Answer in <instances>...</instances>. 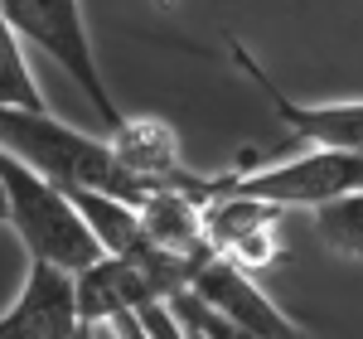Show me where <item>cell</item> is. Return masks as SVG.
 <instances>
[{
  "label": "cell",
  "instance_id": "obj_1",
  "mask_svg": "<svg viewBox=\"0 0 363 339\" xmlns=\"http://www.w3.org/2000/svg\"><path fill=\"white\" fill-rule=\"evenodd\" d=\"M0 150L20 155L25 165L49 174L63 189H102V194L145 204L150 184L116 155L112 136H87L78 126L58 121L54 112L0 107Z\"/></svg>",
  "mask_w": 363,
  "mask_h": 339
},
{
  "label": "cell",
  "instance_id": "obj_2",
  "mask_svg": "<svg viewBox=\"0 0 363 339\" xmlns=\"http://www.w3.org/2000/svg\"><path fill=\"white\" fill-rule=\"evenodd\" d=\"M0 179H5V199H10V228L20 233L29 257L54 262L73 277L107 257L97 233L87 228L83 209L73 204L63 184H54L49 174H39L10 150H0Z\"/></svg>",
  "mask_w": 363,
  "mask_h": 339
},
{
  "label": "cell",
  "instance_id": "obj_3",
  "mask_svg": "<svg viewBox=\"0 0 363 339\" xmlns=\"http://www.w3.org/2000/svg\"><path fill=\"white\" fill-rule=\"evenodd\" d=\"M179 189L189 194H208V189H238V194L267 199V204H281V209H325L335 199L363 194V155L359 150H330V145H310L306 155H291V160H277V165L262 170H223V174H194L184 170L174 179Z\"/></svg>",
  "mask_w": 363,
  "mask_h": 339
},
{
  "label": "cell",
  "instance_id": "obj_4",
  "mask_svg": "<svg viewBox=\"0 0 363 339\" xmlns=\"http://www.w3.org/2000/svg\"><path fill=\"white\" fill-rule=\"evenodd\" d=\"M0 10H5V20L15 25V34H20L25 44L44 49L73 83L83 87L87 107L97 112L102 131L112 136L126 116H121L116 97L107 92V83H102L97 49H92V34H87V20H83V5H78V0H0Z\"/></svg>",
  "mask_w": 363,
  "mask_h": 339
},
{
  "label": "cell",
  "instance_id": "obj_5",
  "mask_svg": "<svg viewBox=\"0 0 363 339\" xmlns=\"http://www.w3.org/2000/svg\"><path fill=\"white\" fill-rule=\"evenodd\" d=\"M228 49H233V63L267 92V102H272V112H277V121L286 126L291 141L330 145V150H359L363 155V102H296V97H286V87L238 39H228Z\"/></svg>",
  "mask_w": 363,
  "mask_h": 339
},
{
  "label": "cell",
  "instance_id": "obj_6",
  "mask_svg": "<svg viewBox=\"0 0 363 339\" xmlns=\"http://www.w3.org/2000/svg\"><path fill=\"white\" fill-rule=\"evenodd\" d=\"M83 325L87 320L78 301V277L54 262L29 257L20 301L0 315V339H73Z\"/></svg>",
  "mask_w": 363,
  "mask_h": 339
},
{
  "label": "cell",
  "instance_id": "obj_7",
  "mask_svg": "<svg viewBox=\"0 0 363 339\" xmlns=\"http://www.w3.org/2000/svg\"><path fill=\"white\" fill-rule=\"evenodd\" d=\"M189 291H194L203 306H213L218 315H228V320L257 330L262 339H310L306 330H301V325H296V320L257 286L252 272H242L238 262H228V257H218V252L203 257V262L194 267Z\"/></svg>",
  "mask_w": 363,
  "mask_h": 339
},
{
  "label": "cell",
  "instance_id": "obj_8",
  "mask_svg": "<svg viewBox=\"0 0 363 339\" xmlns=\"http://www.w3.org/2000/svg\"><path fill=\"white\" fill-rule=\"evenodd\" d=\"M140 223H145V238L165 252L184 257V262H203L213 257V243H208V228H203V204H199L189 189L179 184H160L150 189L145 204H140Z\"/></svg>",
  "mask_w": 363,
  "mask_h": 339
},
{
  "label": "cell",
  "instance_id": "obj_9",
  "mask_svg": "<svg viewBox=\"0 0 363 339\" xmlns=\"http://www.w3.org/2000/svg\"><path fill=\"white\" fill-rule=\"evenodd\" d=\"M112 145H116V155L136 170L150 189L174 184V179L184 174L174 126H169V121H160V116H126V121L112 131Z\"/></svg>",
  "mask_w": 363,
  "mask_h": 339
},
{
  "label": "cell",
  "instance_id": "obj_10",
  "mask_svg": "<svg viewBox=\"0 0 363 339\" xmlns=\"http://www.w3.org/2000/svg\"><path fill=\"white\" fill-rule=\"evenodd\" d=\"M20 44H25V39L15 34V25H10L5 10H0V107L49 112V102H44V92H39V83H34V73H29Z\"/></svg>",
  "mask_w": 363,
  "mask_h": 339
},
{
  "label": "cell",
  "instance_id": "obj_11",
  "mask_svg": "<svg viewBox=\"0 0 363 339\" xmlns=\"http://www.w3.org/2000/svg\"><path fill=\"white\" fill-rule=\"evenodd\" d=\"M315 238L335 257L363 262V194L335 199L325 209H315Z\"/></svg>",
  "mask_w": 363,
  "mask_h": 339
},
{
  "label": "cell",
  "instance_id": "obj_12",
  "mask_svg": "<svg viewBox=\"0 0 363 339\" xmlns=\"http://www.w3.org/2000/svg\"><path fill=\"white\" fill-rule=\"evenodd\" d=\"M107 330H112V339H150V335H145V325H140V315H136V311L112 315V320H107Z\"/></svg>",
  "mask_w": 363,
  "mask_h": 339
},
{
  "label": "cell",
  "instance_id": "obj_13",
  "mask_svg": "<svg viewBox=\"0 0 363 339\" xmlns=\"http://www.w3.org/2000/svg\"><path fill=\"white\" fill-rule=\"evenodd\" d=\"M0 223H10V199H5V179H0Z\"/></svg>",
  "mask_w": 363,
  "mask_h": 339
},
{
  "label": "cell",
  "instance_id": "obj_14",
  "mask_svg": "<svg viewBox=\"0 0 363 339\" xmlns=\"http://www.w3.org/2000/svg\"><path fill=\"white\" fill-rule=\"evenodd\" d=\"M73 339H92V325H83V330H78V335H73Z\"/></svg>",
  "mask_w": 363,
  "mask_h": 339
},
{
  "label": "cell",
  "instance_id": "obj_15",
  "mask_svg": "<svg viewBox=\"0 0 363 339\" xmlns=\"http://www.w3.org/2000/svg\"><path fill=\"white\" fill-rule=\"evenodd\" d=\"M189 330H194V325H189ZM194 339H203V335H199V330H194Z\"/></svg>",
  "mask_w": 363,
  "mask_h": 339
}]
</instances>
